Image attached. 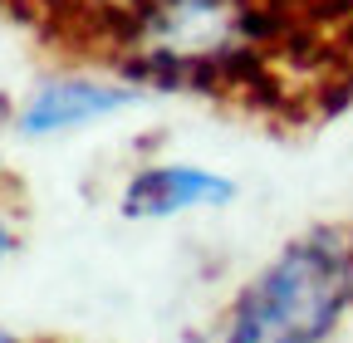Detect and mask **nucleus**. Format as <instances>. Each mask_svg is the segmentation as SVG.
<instances>
[{
  "label": "nucleus",
  "instance_id": "nucleus-8",
  "mask_svg": "<svg viewBox=\"0 0 353 343\" xmlns=\"http://www.w3.org/2000/svg\"><path fill=\"white\" fill-rule=\"evenodd\" d=\"M0 343H25L20 333H10V329H0Z\"/></svg>",
  "mask_w": 353,
  "mask_h": 343
},
{
  "label": "nucleus",
  "instance_id": "nucleus-5",
  "mask_svg": "<svg viewBox=\"0 0 353 343\" xmlns=\"http://www.w3.org/2000/svg\"><path fill=\"white\" fill-rule=\"evenodd\" d=\"M138 6V0H44L39 10H50L69 25L83 30V39H94V45H103V39L118 30V20Z\"/></svg>",
  "mask_w": 353,
  "mask_h": 343
},
{
  "label": "nucleus",
  "instance_id": "nucleus-4",
  "mask_svg": "<svg viewBox=\"0 0 353 343\" xmlns=\"http://www.w3.org/2000/svg\"><path fill=\"white\" fill-rule=\"evenodd\" d=\"M231 201H236V182L196 162H148L128 177L118 196L128 221H172L187 211H211Z\"/></svg>",
  "mask_w": 353,
  "mask_h": 343
},
{
  "label": "nucleus",
  "instance_id": "nucleus-7",
  "mask_svg": "<svg viewBox=\"0 0 353 343\" xmlns=\"http://www.w3.org/2000/svg\"><path fill=\"white\" fill-rule=\"evenodd\" d=\"M176 343H221V333L216 329H196V333H182Z\"/></svg>",
  "mask_w": 353,
  "mask_h": 343
},
{
  "label": "nucleus",
  "instance_id": "nucleus-2",
  "mask_svg": "<svg viewBox=\"0 0 353 343\" xmlns=\"http://www.w3.org/2000/svg\"><path fill=\"white\" fill-rule=\"evenodd\" d=\"M353 314V221L290 236L226 304L221 343H329Z\"/></svg>",
  "mask_w": 353,
  "mask_h": 343
},
{
  "label": "nucleus",
  "instance_id": "nucleus-3",
  "mask_svg": "<svg viewBox=\"0 0 353 343\" xmlns=\"http://www.w3.org/2000/svg\"><path fill=\"white\" fill-rule=\"evenodd\" d=\"M143 98L138 83L128 79H44L20 98L15 108V127L25 138H54V133H74V127L103 123L123 108H132Z\"/></svg>",
  "mask_w": 353,
  "mask_h": 343
},
{
  "label": "nucleus",
  "instance_id": "nucleus-1",
  "mask_svg": "<svg viewBox=\"0 0 353 343\" xmlns=\"http://www.w3.org/2000/svg\"><path fill=\"white\" fill-rule=\"evenodd\" d=\"M138 89L265 98L304 59L294 30L265 0H138L99 50Z\"/></svg>",
  "mask_w": 353,
  "mask_h": 343
},
{
  "label": "nucleus",
  "instance_id": "nucleus-9",
  "mask_svg": "<svg viewBox=\"0 0 353 343\" xmlns=\"http://www.w3.org/2000/svg\"><path fill=\"white\" fill-rule=\"evenodd\" d=\"M0 187H6V167H0Z\"/></svg>",
  "mask_w": 353,
  "mask_h": 343
},
{
  "label": "nucleus",
  "instance_id": "nucleus-6",
  "mask_svg": "<svg viewBox=\"0 0 353 343\" xmlns=\"http://www.w3.org/2000/svg\"><path fill=\"white\" fill-rule=\"evenodd\" d=\"M15 245H20V226H15V216L6 211V201H0V270L10 265V255H15Z\"/></svg>",
  "mask_w": 353,
  "mask_h": 343
}]
</instances>
